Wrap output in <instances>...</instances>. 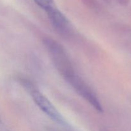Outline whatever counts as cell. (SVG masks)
<instances>
[{
  "mask_svg": "<svg viewBox=\"0 0 131 131\" xmlns=\"http://www.w3.org/2000/svg\"><path fill=\"white\" fill-rule=\"evenodd\" d=\"M78 94L93 106L99 112H102V106L98 97L92 88L77 74L66 80Z\"/></svg>",
  "mask_w": 131,
  "mask_h": 131,
  "instance_id": "obj_2",
  "label": "cell"
},
{
  "mask_svg": "<svg viewBox=\"0 0 131 131\" xmlns=\"http://www.w3.org/2000/svg\"><path fill=\"white\" fill-rule=\"evenodd\" d=\"M49 19L57 30L65 33L69 29V23L66 17L54 6L46 10Z\"/></svg>",
  "mask_w": 131,
  "mask_h": 131,
  "instance_id": "obj_4",
  "label": "cell"
},
{
  "mask_svg": "<svg viewBox=\"0 0 131 131\" xmlns=\"http://www.w3.org/2000/svg\"><path fill=\"white\" fill-rule=\"evenodd\" d=\"M84 5L92 8H96L98 6V3L97 0H81Z\"/></svg>",
  "mask_w": 131,
  "mask_h": 131,
  "instance_id": "obj_6",
  "label": "cell"
},
{
  "mask_svg": "<svg viewBox=\"0 0 131 131\" xmlns=\"http://www.w3.org/2000/svg\"><path fill=\"white\" fill-rule=\"evenodd\" d=\"M34 1L37 5L45 10L54 6L53 0H34Z\"/></svg>",
  "mask_w": 131,
  "mask_h": 131,
  "instance_id": "obj_5",
  "label": "cell"
},
{
  "mask_svg": "<svg viewBox=\"0 0 131 131\" xmlns=\"http://www.w3.org/2000/svg\"><path fill=\"white\" fill-rule=\"evenodd\" d=\"M32 99L37 106L49 118L60 124H65V120L51 101L35 87L29 91Z\"/></svg>",
  "mask_w": 131,
  "mask_h": 131,
  "instance_id": "obj_3",
  "label": "cell"
},
{
  "mask_svg": "<svg viewBox=\"0 0 131 131\" xmlns=\"http://www.w3.org/2000/svg\"><path fill=\"white\" fill-rule=\"evenodd\" d=\"M43 42L56 70L65 80L76 74L65 49L59 42L49 37H45Z\"/></svg>",
  "mask_w": 131,
  "mask_h": 131,
  "instance_id": "obj_1",
  "label": "cell"
},
{
  "mask_svg": "<svg viewBox=\"0 0 131 131\" xmlns=\"http://www.w3.org/2000/svg\"><path fill=\"white\" fill-rule=\"evenodd\" d=\"M118 3L120 5H123V6H125V5H127L128 3H129V0H116Z\"/></svg>",
  "mask_w": 131,
  "mask_h": 131,
  "instance_id": "obj_7",
  "label": "cell"
}]
</instances>
